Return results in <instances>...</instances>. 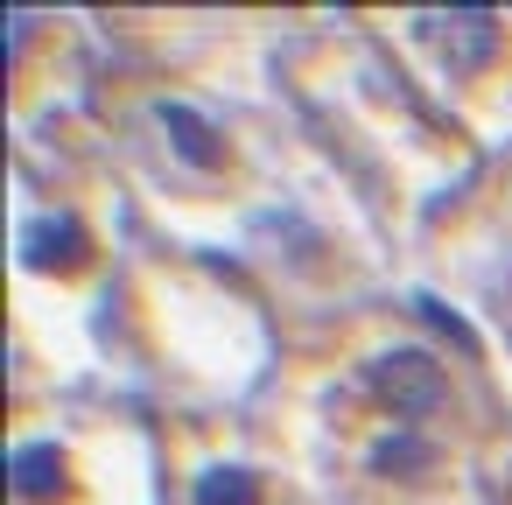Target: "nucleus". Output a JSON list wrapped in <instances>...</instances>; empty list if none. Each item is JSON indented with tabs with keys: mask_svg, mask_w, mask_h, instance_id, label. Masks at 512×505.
<instances>
[{
	"mask_svg": "<svg viewBox=\"0 0 512 505\" xmlns=\"http://www.w3.org/2000/svg\"><path fill=\"white\" fill-rule=\"evenodd\" d=\"M57 470H64V456H57L50 442L15 449V491H22V498H50V491H57Z\"/></svg>",
	"mask_w": 512,
	"mask_h": 505,
	"instance_id": "7ed1b4c3",
	"label": "nucleus"
},
{
	"mask_svg": "<svg viewBox=\"0 0 512 505\" xmlns=\"http://www.w3.org/2000/svg\"><path fill=\"white\" fill-rule=\"evenodd\" d=\"M372 393L400 414V428H414V421H421V407H435V400H442V372H435V358L393 351V358H379V365H372Z\"/></svg>",
	"mask_w": 512,
	"mask_h": 505,
	"instance_id": "f257e3e1",
	"label": "nucleus"
},
{
	"mask_svg": "<svg viewBox=\"0 0 512 505\" xmlns=\"http://www.w3.org/2000/svg\"><path fill=\"white\" fill-rule=\"evenodd\" d=\"M22 246H29V260H36V267H64V260H78V253H85V232H78L71 218H36V225L22 232Z\"/></svg>",
	"mask_w": 512,
	"mask_h": 505,
	"instance_id": "f03ea898",
	"label": "nucleus"
},
{
	"mask_svg": "<svg viewBox=\"0 0 512 505\" xmlns=\"http://www.w3.org/2000/svg\"><path fill=\"white\" fill-rule=\"evenodd\" d=\"M190 505H253V477L246 470H204L190 484Z\"/></svg>",
	"mask_w": 512,
	"mask_h": 505,
	"instance_id": "20e7f679",
	"label": "nucleus"
},
{
	"mask_svg": "<svg viewBox=\"0 0 512 505\" xmlns=\"http://www.w3.org/2000/svg\"><path fill=\"white\" fill-rule=\"evenodd\" d=\"M162 120H169V127L183 134V141H176L183 155H197V162H218V134H211V127H204V120H197L190 106H162Z\"/></svg>",
	"mask_w": 512,
	"mask_h": 505,
	"instance_id": "39448f33",
	"label": "nucleus"
}]
</instances>
